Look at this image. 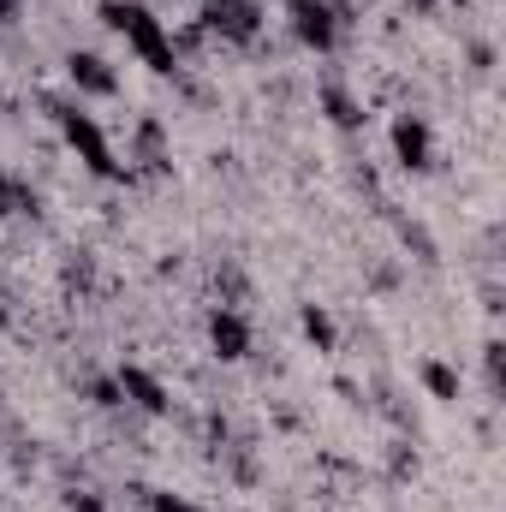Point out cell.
<instances>
[{"label": "cell", "mask_w": 506, "mask_h": 512, "mask_svg": "<svg viewBox=\"0 0 506 512\" xmlns=\"http://www.w3.org/2000/svg\"><path fill=\"white\" fill-rule=\"evenodd\" d=\"M102 18L126 36V42L149 60V66H155V72H173V42H167L161 18H155L149 6H137V0H108V6H102Z\"/></svg>", "instance_id": "cell-1"}, {"label": "cell", "mask_w": 506, "mask_h": 512, "mask_svg": "<svg viewBox=\"0 0 506 512\" xmlns=\"http://www.w3.org/2000/svg\"><path fill=\"white\" fill-rule=\"evenodd\" d=\"M60 131H66V143L90 161V173H102V179H114L120 173V161H114V149H108V137L102 126L90 120V114H78V108H60Z\"/></svg>", "instance_id": "cell-2"}, {"label": "cell", "mask_w": 506, "mask_h": 512, "mask_svg": "<svg viewBox=\"0 0 506 512\" xmlns=\"http://www.w3.org/2000/svg\"><path fill=\"white\" fill-rule=\"evenodd\" d=\"M292 30L310 48H334V12L322 0H292Z\"/></svg>", "instance_id": "cell-3"}, {"label": "cell", "mask_w": 506, "mask_h": 512, "mask_svg": "<svg viewBox=\"0 0 506 512\" xmlns=\"http://www.w3.org/2000/svg\"><path fill=\"white\" fill-rule=\"evenodd\" d=\"M209 340H215V352H221V358H245V352H251V328H245L233 310H215Z\"/></svg>", "instance_id": "cell-4"}, {"label": "cell", "mask_w": 506, "mask_h": 512, "mask_svg": "<svg viewBox=\"0 0 506 512\" xmlns=\"http://www.w3.org/2000/svg\"><path fill=\"white\" fill-rule=\"evenodd\" d=\"M66 66H72V84H78V90H90V96H114V72H108L96 54H72Z\"/></svg>", "instance_id": "cell-5"}, {"label": "cell", "mask_w": 506, "mask_h": 512, "mask_svg": "<svg viewBox=\"0 0 506 512\" xmlns=\"http://www.w3.org/2000/svg\"><path fill=\"white\" fill-rule=\"evenodd\" d=\"M393 149H399L405 167H429V131L417 126V120H399L393 126Z\"/></svg>", "instance_id": "cell-6"}, {"label": "cell", "mask_w": 506, "mask_h": 512, "mask_svg": "<svg viewBox=\"0 0 506 512\" xmlns=\"http://www.w3.org/2000/svg\"><path fill=\"white\" fill-rule=\"evenodd\" d=\"M120 387H126L143 411H167V393H161V382H155V376H143V370H120Z\"/></svg>", "instance_id": "cell-7"}, {"label": "cell", "mask_w": 506, "mask_h": 512, "mask_svg": "<svg viewBox=\"0 0 506 512\" xmlns=\"http://www.w3.org/2000/svg\"><path fill=\"white\" fill-rule=\"evenodd\" d=\"M423 382H429L435 399H459V376H453L447 364H429V370H423Z\"/></svg>", "instance_id": "cell-8"}, {"label": "cell", "mask_w": 506, "mask_h": 512, "mask_svg": "<svg viewBox=\"0 0 506 512\" xmlns=\"http://www.w3.org/2000/svg\"><path fill=\"white\" fill-rule=\"evenodd\" d=\"M328 114H334L340 126H358V120H364V114H358V102H352L346 90H328Z\"/></svg>", "instance_id": "cell-9"}, {"label": "cell", "mask_w": 506, "mask_h": 512, "mask_svg": "<svg viewBox=\"0 0 506 512\" xmlns=\"http://www.w3.org/2000/svg\"><path fill=\"white\" fill-rule=\"evenodd\" d=\"M304 334H310L316 346H334V322H328L322 310H304Z\"/></svg>", "instance_id": "cell-10"}, {"label": "cell", "mask_w": 506, "mask_h": 512, "mask_svg": "<svg viewBox=\"0 0 506 512\" xmlns=\"http://www.w3.org/2000/svg\"><path fill=\"white\" fill-rule=\"evenodd\" d=\"M149 507L155 512H203V507H191V501H179V495H149Z\"/></svg>", "instance_id": "cell-11"}, {"label": "cell", "mask_w": 506, "mask_h": 512, "mask_svg": "<svg viewBox=\"0 0 506 512\" xmlns=\"http://www.w3.org/2000/svg\"><path fill=\"white\" fill-rule=\"evenodd\" d=\"M215 6H227V0H215Z\"/></svg>", "instance_id": "cell-12"}]
</instances>
